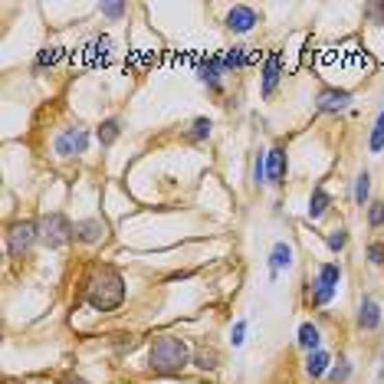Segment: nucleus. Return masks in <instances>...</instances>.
Masks as SVG:
<instances>
[{
  "mask_svg": "<svg viewBox=\"0 0 384 384\" xmlns=\"http://www.w3.org/2000/svg\"><path fill=\"white\" fill-rule=\"evenodd\" d=\"M82 299H86L95 312L118 309L122 299H125V280H122V273H118L115 266H99V269L92 273V280L86 282Z\"/></svg>",
  "mask_w": 384,
  "mask_h": 384,
  "instance_id": "f257e3e1",
  "label": "nucleus"
},
{
  "mask_svg": "<svg viewBox=\"0 0 384 384\" xmlns=\"http://www.w3.org/2000/svg\"><path fill=\"white\" fill-rule=\"evenodd\" d=\"M191 361V352L184 339H174V335H158L151 341V352H148V368L155 374H177L181 368H188Z\"/></svg>",
  "mask_w": 384,
  "mask_h": 384,
  "instance_id": "f03ea898",
  "label": "nucleus"
},
{
  "mask_svg": "<svg viewBox=\"0 0 384 384\" xmlns=\"http://www.w3.org/2000/svg\"><path fill=\"white\" fill-rule=\"evenodd\" d=\"M40 240L49 250H59L69 240H76V223H69V217H63V214H46L40 221Z\"/></svg>",
  "mask_w": 384,
  "mask_h": 384,
  "instance_id": "7ed1b4c3",
  "label": "nucleus"
},
{
  "mask_svg": "<svg viewBox=\"0 0 384 384\" xmlns=\"http://www.w3.org/2000/svg\"><path fill=\"white\" fill-rule=\"evenodd\" d=\"M40 240V223L36 221H16L7 230V253L10 256H23V253Z\"/></svg>",
  "mask_w": 384,
  "mask_h": 384,
  "instance_id": "20e7f679",
  "label": "nucleus"
},
{
  "mask_svg": "<svg viewBox=\"0 0 384 384\" xmlns=\"http://www.w3.org/2000/svg\"><path fill=\"white\" fill-rule=\"evenodd\" d=\"M53 148H56V155H63V158H73V155H86L89 148V132L86 128H66V132L56 135V142H53Z\"/></svg>",
  "mask_w": 384,
  "mask_h": 384,
  "instance_id": "39448f33",
  "label": "nucleus"
},
{
  "mask_svg": "<svg viewBox=\"0 0 384 384\" xmlns=\"http://www.w3.org/2000/svg\"><path fill=\"white\" fill-rule=\"evenodd\" d=\"M256 23H260V14H256L253 7H247V3L230 7V14H227V20H223V27L230 30V33H250Z\"/></svg>",
  "mask_w": 384,
  "mask_h": 384,
  "instance_id": "423d86ee",
  "label": "nucleus"
},
{
  "mask_svg": "<svg viewBox=\"0 0 384 384\" xmlns=\"http://www.w3.org/2000/svg\"><path fill=\"white\" fill-rule=\"evenodd\" d=\"M280 79H282V53L280 49H273V53L263 59V82H260V92H263L266 99L276 92Z\"/></svg>",
  "mask_w": 384,
  "mask_h": 384,
  "instance_id": "0eeeda50",
  "label": "nucleus"
},
{
  "mask_svg": "<svg viewBox=\"0 0 384 384\" xmlns=\"http://www.w3.org/2000/svg\"><path fill=\"white\" fill-rule=\"evenodd\" d=\"M266 181L273 188H282V181H286V148L282 145H273L266 151Z\"/></svg>",
  "mask_w": 384,
  "mask_h": 384,
  "instance_id": "6e6552de",
  "label": "nucleus"
},
{
  "mask_svg": "<svg viewBox=\"0 0 384 384\" xmlns=\"http://www.w3.org/2000/svg\"><path fill=\"white\" fill-rule=\"evenodd\" d=\"M352 105V92L348 89H322L319 99H315V109L319 112H341Z\"/></svg>",
  "mask_w": 384,
  "mask_h": 384,
  "instance_id": "1a4fd4ad",
  "label": "nucleus"
},
{
  "mask_svg": "<svg viewBox=\"0 0 384 384\" xmlns=\"http://www.w3.org/2000/svg\"><path fill=\"white\" fill-rule=\"evenodd\" d=\"M221 73H223L221 56H204L197 63V79H201L210 92H221Z\"/></svg>",
  "mask_w": 384,
  "mask_h": 384,
  "instance_id": "9d476101",
  "label": "nucleus"
},
{
  "mask_svg": "<svg viewBox=\"0 0 384 384\" xmlns=\"http://www.w3.org/2000/svg\"><path fill=\"white\" fill-rule=\"evenodd\" d=\"M378 325H381V306H378L371 295H365L361 306H358V328H361V332H374Z\"/></svg>",
  "mask_w": 384,
  "mask_h": 384,
  "instance_id": "9b49d317",
  "label": "nucleus"
},
{
  "mask_svg": "<svg viewBox=\"0 0 384 384\" xmlns=\"http://www.w3.org/2000/svg\"><path fill=\"white\" fill-rule=\"evenodd\" d=\"M289 266H293V247L286 240L273 243V250H269V280H276L280 269H289Z\"/></svg>",
  "mask_w": 384,
  "mask_h": 384,
  "instance_id": "f8f14e48",
  "label": "nucleus"
},
{
  "mask_svg": "<svg viewBox=\"0 0 384 384\" xmlns=\"http://www.w3.org/2000/svg\"><path fill=\"white\" fill-rule=\"evenodd\" d=\"M109 36H92L86 46H82V59H86L89 66H99V63H105L109 59Z\"/></svg>",
  "mask_w": 384,
  "mask_h": 384,
  "instance_id": "ddd939ff",
  "label": "nucleus"
},
{
  "mask_svg": "<svg viewBox=\"0 0 384 384\" xmlns=\"http://www.w3.org/2000/svg\"><path fill=\"white\" fill-rule=\"evenodd\" d=\"M102 234H105V223L99 217H89V221L76 223V240H82V243H99Z\"/></svg>",
  "mask_w": 384,
  "mask_h": 384,
  "instance_id": "4468645a",
  "label": "nucleus"
},
{
  "mask_svg": "<svg viewBox=\"0 0 384 384\" xmlns=\"http://www.w3.org/2000/svg\"><path fill=\"white\" fill-rule=\"evenodd\" d=\"M328 368H332V354L322 352V348H319V352H312L309 361H306V374H309L312 381H315V378H322V374H328Z\"/></svg>",
  "mask_w": 384,
  "mask_h": 384,
  "instance_id": "2eb2a0df",
  "label": "nucleus"
},
{
  "mask_svg": "<svg viewBox=\"0 0 384 384\" xmlns=\"http://www.w3.org/2000/svg\"><path fill=\"white\" fill-rule=\"evenodd\" d=\"M328 207H332V197H328V191L325 188H315L309 197V221H319V217H325L328 214Z\"/></svg>",
  "mask_w": 384,
  "mask_h": 384,
  "instance_id": "dca6fc26",
  "label": "nucleus"
},
{
  "mask_svg": "<svg viewBox=\"0 0 384 384\" xmlns=\"http://www.w3.org/2000/svg\"><path fill=\"white\" fill-rule=\"evenodd\" d=\"M95 138H99V145L102 148H112L122 138V125H118V118H105L102 125H99V132H95Z\"/></svg>",
  "mask_w": 384,
  "mask_h": 384,
  "instance_id": "f3484780",
  "label": "nucleus"
},
{
  "mask_svg": "<svg viewBox=\"0 0 384 384\" xmlns=\"http://www.w3.org/2000/svg\"><path fill=\"white\" fill-rule=\"evenodd\" d=\"M247 63H250V56H247V46H230V49L221 56L223 69H243Z\"/></svg>",
  "mask_w": 384,
  "mask_h": 384,
  "instance_id": "a211bd4d",
  "label": "nucleus"
},
{
  "mask_svg": "<svg viewBox=\"0 0 384 384\" xmlns=\"http://www.w3.org/2000/svg\"><path fill=\"white\" fill-rule=\"evenodd\" d=\"M299 348H306V352H319V325L312 322H302L299 325Z\"/></svg>",
  "mask_w": 384,
  "mask_h": 384,
  "instance_id": "6ab92c4d",
  "label": "nucleus"
},
{
  "mask_svg": "<svg viewBox=\"0 0 384 384\" xmlns=\"http://www.w3.org/2000/svg\"><path fill=\"white\" fill-rule=\"evenodd\" d=\"M315 280L322 282V286H328V289H335L341 282V266L339 263H322L319 266V276Z\"/></svg>",
  "mask_w": 384,
  "mask_h": 384,
  "instance_id": "aec40b11",
  "label": "nucleus"
},
{
  "mask_svg": "<svg viewBox=\"0 0 384 384\" xmlns=\"http://www.w3.org/2000/svg\"><path fill=\"white\" fill-rule=\"evenodd\" d=\"M368 197H371V174L361 171L354 177V204L358 207H368Z\"/></svg>",
  "mask_w": 384,
  "mask_h": 384,
  "instance_id": "412c9836",
  "label": "nucleus"
},
{
  "mask_svg": "<svg viewBox=\"0 0 384 384\" xmlns=\"http://www.w3.org/2000/svg\"><path fill=\"white\" fill-rule=\"evenodd\" d=\"M332 295H335V289H328V286H322V282L315 280V282H309V299L312 306H325V302H332Z\"/></svg>",
  "mask_w": 384,
  "mask_h": 384,
  "instance_id": "4be33fe9",
  "label": "nucleus"
},
{
  "mask_svg": "<svg viewBox=\"0 0 384 384\" xmlns=\"http://www.w3.org/2000/svg\"><path fill=\"white\" fill-rule=\"evenodd\" d=\"M368 148L374 151V155H381V151H384V109L378 112V118H374V128H371Z\"/></svg>",
  "mask_w": 384,
  "mask_h": 384,
  "instance_id": "5701e85b",
  "label": "nucleus"
},
{
  "mask_svg": "<svg viewBox=\"0 0 384 384\" xmlns=\"http://www.w3.org/2000/svg\"><path fill=\"white\" fill-rule=\"evenodd\" d=\"M221 365V354L214 352V348H201V352L194 354V368H201V371H214Z\"/></svg>",
  "mask_w": 384,
  "mask_h": 384,
  "instance_id": "b1692460",
  "label": "nucleus"
},
{
  "mask_svg": "<svg viewBox=\"0 0 384 384\" xmlns=\"http://www.w3.org/2000/svg\"><path fill=\"white\" fill-rule=\"evenodd\" d=\"M59 59H63V49L59 46H46L36 53V69H46V66H56Z\"/></svg>",
  "mask_w": 384,
  "mask_h": 384,
  "instance_id": "393cba45",
  "label": "nucleus"
},
{
  "mask_svg": "<svg viewBox=\"0 0 384 384\" xmlns=\"http://www.w3.org/2000/svg\"><path fill=\"white\" fill-rule=\"evenodd\" d=\"M328 378H332L335 384H345L348 378H352V361H348V358H339V365L328 368Z\"/></svg>",
  "mask_w": 384,
  "mask_h": 384,
  "instance_id": "a878e982",
  "label": "nucleus"
},
{
  "mask_svg": "<svg viewBox=\"0 0 384 384\" xmlns=\"http://www.w3.org/2000/svg\"><path fill=\"white\" fill-rule=\"evenodd\" d=\"M325 243H328V250H332V253H341V250H345V243H348V230H345V227L332 230V234L325 236Z\"/></svg>",
  "mask_w": 384,
  "mask_h": 384,
  "instance_id": "bb28decb",
  "label": "nucleus"
},
{
  "mask_svg": "<svg viewBox=\"0 0 384 384\" xmlns=\"http://www.w3.org/2000/svg\"><path fill=\"white\" fill-rule=\"evenodd\" d=\"M210 128H214V122H210V118H194V125H191V138L194 142H204L207 135H210Z\"/></svg>",
  "mask_w": 384,
  "mask_h": 384,
  "instance_id": "cd10ccee",
  "label": "nucleus"
},
{
  "mask_svg": "<svg viewBox=\"0 0 384 384\" xmlns=\"http://www.w3.org/2000/svg\"><path fill=\"white\" fill-rule=\"evenodd\" d=\"M253 184L256 188L266 184V151H256V158H253Z\"/></svg>",
  "mask_w": 384,
  "mask_h": 384,
  "instance_id": "c85d7f7f",
  "label": "nucleus"
},
{
  "mask_svg": "<svg viewBox=\"0 0 384 384\" xmlns=\"http://www.w3.org/2000/svg\"><path fill=\"white\" fill-rule=\"evenodd\" d=\"M368 223L371 227H384V201L368 204Z\"/></svg>",
  "mask_w": 384,
  "mask_h": 384,
  "instance_id": "c756f323",
  "label": "nucleus"
},
{
  "mask_svg": "<svg viewBox=\"0 0 384 384\" xmlns=\"http://www.w3.org/2000/svg\"><path fill=\"white\" fill-rule=\"evenodd\" d=\"M365 16H368L374 27H384V0L381 3H368V7H365Z\"/></svg>",
  "mask_w": 384,
  "mask_h": 384,
  "instance_id": "7c9ffc66",
  "label": "nucleus"
},
{
  "mask_svg": "<svg viewBox=\"0 0 384 384\" xmlns=\"http://www.w3.org/2000/svg\"><path fill=\"white\" fill-rule=\"evenodd\" d=\"M230 341H234V348H240V345L247 341V319L234 322V328H230Z\"/></svg>",
  "mask_w": 384,
  "mask_h": 384,
  "instance_id": "2f4dec72",
  "label": "nucleus"
},
{
  "mask_svg": "<svg viewBox=\"0 0 384 384\" xmlns=\"http://www.w3.org/2000/svg\"><path fill=\"white\" fill-rule=\"evenodd\" d=\"M368 260H371L374 266H381V263H384V243H381V240L368 243Z\"/></svg>",
  "mask_w": 384,
  "mask_h": 384,
  "instance_id": "473e14b6",
  "label": "nucleus"
},
{
  "mask_svg": "<svg viewBox=\"0 0 384 384\" xmlns=\"http://www.w3.org/2000/svg\"><path fill=\"white\" fill-rule=\"evenodd\" d=\"M125 10H128L125 3H102V14L109 16V20H122V16H125Z\"/></svg>",
  "mask_w": 384,
  "mask_h": 384,
  "instance_id": "72a5a7b5",
  "label": "nucleus"
},
{
  "mask_svg": "<svg viewBox=\"0 0 384 384\" xmlns=\"http://www.w3.org/2000/svg\"><path fill=\"white\" fill-rule=\"evenodd\" d=\"M63 384H86V381H82V378H73V374H69V378H66Z\"/></svg>",
  "mask_w": 384,
  "mask_h": 384,
  "instance_id": "f704fd0d",
  "label": "nucleus"
}]
</instances>
